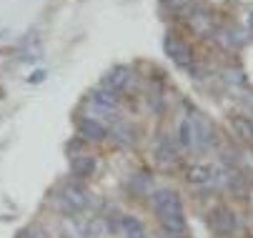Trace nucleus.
<instances>
[{"mask_svg":"<svg viewBox=\"0 0 253 238\" xmlns=\"http://www.w3.org/2000/svg\"><path fill=\"white\" fill-rule=\"evenodd\" d=\"M151 206H153V211H156L161 218L175 216V213H183V203H180V196H178L175 191H170V188H158V191H153Z\"/></svg>","mask_w":253,"mask_h":238,"instance_id":"nucleus-1","label":"nucleus"},{"mask_svg":"<svg viewBox=\"0 0 253 238\" xmlns=\"http://www.w3.org/2000/svg\"><path fill=\"white\" fill-rule=\"evenodd\" d=\"M208 223H211V231L215 236H231L238 228V216L228 208H215V211H211Z\"/></svg>","mask_w":253,"mask_h":238,"instance_id":"nucleus-2","label":"nucleus"},{"mask_svg":"<svg viewBox=\"0 0 253 238\" xmlns=\"http://www.w3.org/2000/svg\"><path fill=\"white\" fill-rule=\"evenodd\" d=\"M60 200H63V206H65L70 213H81L83 208H88V193H85L81 186H76V183H70V186L63 188Z\"/></svg>","mask_w":253,"mask_h":238,"instance_id":"nucleus-3","label":"nucleus"},{"mask_svg":"<svg viewBox=\"0 0 253 238\" xmlns=\"http://www.w3.org/2000/svg\"><path fill=\"white\" fill-rule=\"evenodd\" d=\"M78 133H81V138L88 141V143H100V141H105V135H108L105 125L98 123L95 118H81Z\"/></svg>","mask_w":253,"mask_h":238,"instance_id":"nucleus-4","label":"nucleus"},{"mask_svg":"<svg viewBox=\"0 0 253 238\" xmlns=\"http://www.w3.org/2000/svg\"><path fill=\"white\" fill-rule=\"evenodd\" d=\"M166 53H168V58H170L175 65H180V68H188L191 60H193V50H191L186 43L173 40V38L166 40Z\"/></svg>","mask_w":253,"mask_h":238,"instance_id":"nucleus-5","label":"nucleus"},{"mask_svg":"<svg viewBox=\"0 0 253 238\" xmlns=\"http://www.w3.org/2000/svg\"><path fill=\"white\" fill-rule=\"evenodd\" d=\"M191 128H193V146H196V148H201V151L213 148L215 133H213V128H211L208 123H203L201 118H196V120L191 123Z\"/></svg>","mask_w":253,"mask_h":238,"instance_id":"nucleus-6","label":"nucleus"},{"mask_svg":"<svg viewBox=\"0 0 253 238\" xmlns=\"http://www.w3.org/2000/svg\"><path fill=\"white\" fill-rule=\"evenodd\" d=\"M130 80H133V76H130L128 68L126 65H116L113 71L105 76V88L113 90V93H121V90H126L130 85Z\"/></svg>","mask_w":253,"mask_h":238,"instance_id":"nucleus-7","label":"nucleus"},{"mask_svg":"<svg viewBox=\"0 0 253 238\" xmlns=\"http://www.w3.org/2000/svg\"><path fill=\"white\" fill-rule=\"evenodd\" d=\"M186 178H188V183H193V186H208V183L213 181V165H208V163H193V165L188 168Z\"/></svg>","mask_w":253,"mask_h":238,"instance_id":"nucleus-8","label":"nucleus"},{"mask_svg":"<svg viewBox=\"0 0 253 238\" xmlns=\"http://www.w3.org/2000/svg\"><path fill=\"white\" fill-rule=\"evenodd\" d=\"M95 168H98L95 156H78V158H73V163H70V171H73L76 178H90L95 173Z\"/></svg>","mask_w":253,"mask_h":238,"instance_id":"nucleus-9","label":"nucleus"},{"mask_svg":"<svg viewBox=\"0 0 253 238\" xmlns=\"http://www.w3.org/2000/svg\"><path fill=\"white\" fill-rule=\"evenodd\" d=\"M153 156H156V160H158L161 165H170V163H175V160H178L175 143H173L170 138H161L158 146L153 148Z\"/></svg>","mask_w":253,"mask_h":238,"instance_id":"nucleus-10","label":"nucleus"},{"mask_svg":"<svg viewBox=\"0 0 253 238\" xmlns=\"http://www.w3.org/2000/svg\"><path fill=\"white\" fill-rule=\"evenodd\" d=\"M118 93H113V90H95L93 93V98H90V103L98 108V111H113V108H118Z\"/></svg>","mask_w":253,"mask_h":238,"instance_id":"nucleus-11","label":"nucleus"},{"mask_svg":"<svg viewBox=\"0 0 253 238\" xmlns=\"http://www.w3.org/2000/svg\"><path fill=\"white\" fill-rule=\"evenodd\" d=\"M161 226L166 228L168 236H186V228H188L183 213H175V216H166V218H161Z\"/></svg>","mask_w":253,"mask_h":238,"instance_id":"nucleus-12","label":"nucleus"},{"mask_svg":"<svg viewBox=\"0 0 253 238\" xmlns=\"http://www.w3.org/2000/svg\"><path fill=\"white\" fill-rule=\"evenodd\" d=\"M231 128H233V133L238 135V138H243V141H253V120H251V118H246V116H236V118H231Z\"/></svg>","mask_w":253,"mask_h":238,"instance_id":"nucleus-13","label":"nucleus"},{"mask_svg":"<svg viewBox=\"0 0 253 238\" xmlns=\"http://www.w3.org/2000/svg\"><path fill=\"white\" fill-rule=\"evenodd\" d=\"M121 228L128 238H146V228H143V223L135 218V216H123L121 218Z\"/></svg>","mask_w":253,"mask_h":238,"instance_id":"nucleus-14","label":"nucleus"},{"mask_svg":"<svg viewBox=\"0 0 253 238\" xmlns=\"http://www.w3.org/2000/svg\"><path fill=\"white\" fill-rule=\"evenodd\" d=\"M113 138H116L121 146H133V143H135V130H133L130 125H126V123H118V125L113 128Z\"/></svg>","mask_w":253,"mask_h":238,"instance_id":"nucleus-15","label":"nucleus"},{"mask_svg":"<svg viewBox=\"0 0 253 238\" xmlns=\"http://www.w3.org/2000/svg\"><path fill=\"white\" fill-rule=\"evenodd\" d=\"M178 143L183 146V148L193 146V128H191V120H183V123L178 125Z\"/></svg>","mask_w":253,"mask_h":238,"instance_id":"nucleus-16","label":"nucleus"},{"mask_svg":"<svg viewBox=\"0 0 253 238\" xmlns=\"http://www.w3.org/2000/svg\"><path fill=\"white\" fill-rule=\"evenodd\" d=\"M228 186H231L233 191H238V193L246 191V181H243L241 173H231V176H228Z\"/></svg>","mask_w":253,"mask_h":238,"instance_id":"nucleus-17","label":"nucleus"},{"mask_svg":"<svg viewBox=\"0 0 253 238\" xmlns=\"http://www.w3.org/2000/svg\"><path fill=\"white\" fill-rule=\"evenodd\" d=\"M198 23V28H206L208 23H211V18H208V13L206 10H198V15L193 13V25Z\"/></svg>","mask_w":253,"mask_h":238,"instance_id":"nucleus-18","label":"nucleus"},{"mask_svg":"<svg viewBox=\"0 0 253 238\" xmlns=\"http://www.w3.org/2000/svg\"><path fill=\"white\" fill-rule=\"evenodd\" d=\"M20 238H43V233H41V231H33V228H30V231H23V233H20Z\"/></svg>","mask_w":253,"mask_h":238,"instance_id":"nucleus-19","label":"nucleus"},{"mask_svg":"<svg viewBox=\"0 0 253 238\" xmlns=\"http://www.w3.org/2000/svg\"><path fill=\"white\" fill-rule=\"evenodd\" d=\"M43 78H45V73H33L30 76V83H41Z\"/></svg>","mask_w":253,"mask_h":238,"instance_id":"nucleus-20","label":"nucleus"},{"mask_svg":"<svg viewBox=\"0 0 253 238\" xmlns=\"http://www.w3.org/2000/svg\"><path fill=\"white\" fill-rule=\"evenodd\" d=\"M168 3H173V5H180V3H186V0H168Z\"/></svg>","mask_w":253,"mask_h":238,"instance_id":"nucleus-21","label":"nucleus"},{"mask_svg":"<svg viewBox=\"0 0 253 238\" xmlns=\"http://www.w3.org/2000/svg\"><path fill=\"white\" fill-rule=\"evenodd\" d=\"M248 25H251V28H253V13H251V15H248Z\"/></svg>","mask_w":253,"mask_h":238,"instance_id":"nucleus-22","label":"nucleus"},{"mask_svg":"<svg viewBox=\"0 0 253 238\" xmlns=\"http://www.w3.org/2000/svg\"><path fill=\"white\" fill-rule=\"evenodd\" d=\"M168 238H186V236H168Z\"/></svg>","mask_w":253,"mask_h":238,"instance_id":"nucleus-23","label":"nucleus"}]
</instances>
